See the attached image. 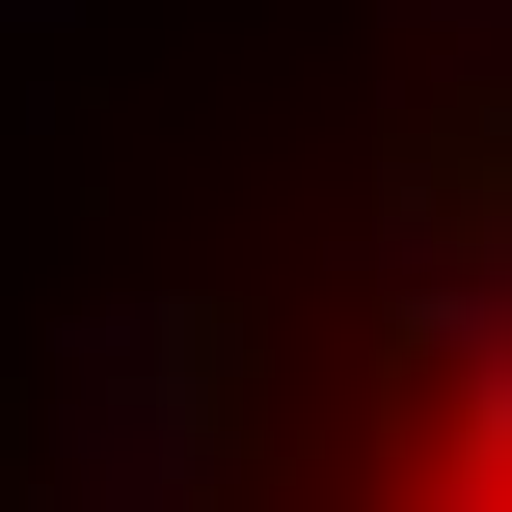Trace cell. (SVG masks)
Here are the masks:
<instances>
[{
	"label": "cell",
	"instance_id": "cell-1",
	"mask_svg": "<svg viewBox=\"0 0 512 512\" xmlns=\"http://www.w3.org/2000/svg\"><path fill=\"white\" fill-rule=\"evenodd\" d=\"M27 486L54 512H216L243 486V324H216L189 270L54 297V351H27Z\"/></svg>",
	"mask_w": 512,
	"mask_h": 512
},
{
	"label": "cell",
	"instance_id": "cell-3",
	"mask_svg": "<svg viewBox=\"0 0 512 512\" xmlns=\"http://www.w3.org/2000/svg\"><path fill=\"white\" fill-rule=\"evenodd\" d=\"M405 512H512V486H405Z\"/></svg>",
	"mask_w": 512,
	"mask_h": 512
},
{
	"label": "cell",
	"instance_id": "cell-2",
	"mask_svg": "<svg viewBox=\"0 0 512 512\" xmlns=\"http://www.w3.org/2000/svg\"><path fill=\"white\" fill-rule=\"evenodd\" d=\"M27 27H81V0H0V54H27Z\"/></svg>",
	"mask_w": 512,
	"mask_h": 512
}]
</instances>
